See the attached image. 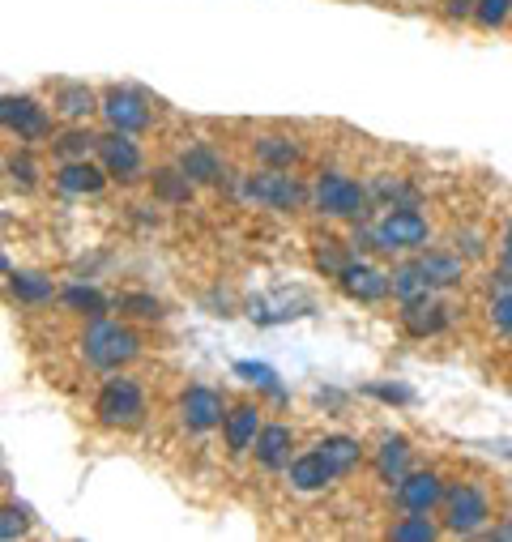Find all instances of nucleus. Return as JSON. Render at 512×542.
<instances>
[{
  "instance_id": "nucleus-39",
  "label": "nucleus",
  "mask_w": 512,
  "mask_h": 542,
  "mask_svg": "<svg viewBox=\"0 0 512 542\" xmlns=\"http://www.w3.org/2000/svg\"><path fill=\"white\" fill-rule=\"evenodd\" d=\"M367 393H376V397H384V402H410V389H384V385H372V389H367Z\"/></svg>"
},
{
  "instance_id": "nucleus-34",
  "label": "nucleus",
  "mask_w": 512,
  "mask_h": 542,
  "mask_svg": "<svg viewBox=\"0 0 512 542\" xmlns=\"http://www.w3.org/2000/svg\"><path fill=\"white\" fill-rule=\"evenodd\" d=\"M22 534H26V517L18 513V508H5V513H0V538L13 542V538H22Z\"/></svg>"
},
{
  "instance_id": "nucleus-25",
  "label": "nucleus",
  "mask_w": 512,
  "mask_h": 542,
  "mask_svg": "<svg viewBox=\"0 0 512 542\" xmlns=\"http://www.w3.org/2000/svg\"><path fill=\"white\" fill-rule=\"evenodd\" d=\"M256 158L282 171V167L299 163V146H295V141H286V137H261V141H256Z\"/></svg>"
},
{
  "instance_id": "nucleus-42",
  "label": "nucleus",
  "mask_w": 512,
  "mask_h": 542,
  "mask_svg": "<svg viewBox=\"0 0 512 542\" xmlns=\"http://www.w3.org/2000/svg\"><path fill=\"white\" fill-rule=\"evenodd\" d=\"M508 385H512V372H508Z\"/></svg>"
},
{
  "instance_id": "nucleus-6",
  "label": "nucleus",
  "mask_w": 512,
  "mask_h": 542,
  "mask_svg": "<svg viewBox=\"0 0 512 542\" xmlns=\"http://www.w3.org/2000/svg\"><path fill=\"white\" fill-rule=\"evenodd\" d=\"M248 201H261V205H274V210H295L303 201V184L295 175H282L278 167L274 171H261V175H248L244 188H239Z\"/></svg>"
},
{
  "instance_id": "nucleus-10",
  "label": "nucleus",
  "mask_w": 512,
  "mask_h": 542,
  "mask_svg": "<svg viewBox=\"0 0 512 542\" xmlns=\"http://www.w3.org/2000/svg\"><path fill=\"white\" fill-rule=\"evenodd\" d=\"M128 137L133 133H116V129L99 137V158H103L107 175H116V180H137L141 175V150H137V141H128Z\"/></svg>"
},
{
  "instance_id": "nucleus-5",
  "label": "nucleus",
  "mask_w": 512,
  "mask_h": 542,
  "mask_svg": "<svg viewBox=\"0 0 512 542\" xmlns=\"http://www.w3.org/2000/svg\"><path fill=\"white\" fill-rule=\"evenodd\" d=\"M491 508H487V496L470 483H461L453 491H444V525L453 534H478L487 525Z\"/></svg>"
},
{
  "instance_id": "nucleus-8",
  "label": "nucleus",
  "mask_w": 512,
  "mask_h": 542,
  "mask_svg": "<svg viewBox=\"0 0 512 542\" xmlns=\"http://www.w3.org/2000/svg\"><path fill=\"white\" fill-rule=\"evenodd\" d=\"M180 419L192 427V432H210L227 419V402L222 393H214L210 385H192L184 397H180Z\"/></svg>"
},
{
  "instance_id": "nucleus-28",
  "label": "nucleus",
  "mask_w": 512,
  "mask_h": 542,
  "mask_svg": "<svg viewBox=\"0 0 512 542\" xmlns=\"http://www.w3.org/2000/svg\"><path fill=\"white\" fill-rule=\"evenodd\" d=\"M60 299L73 312H86V316H103L107 312V299L94 291V286H69V291H60Z\"/></svg>"
},
{
  "instance_id": "nucleus-31",
  "label": "nucleus",
  "mask_w": 512,
  "mask_h": 542,
  "mask_svg": "<svg viewBox=\"0 0 512 542\" xmlns=\"http://www.w3.org/2000/svg\"><path fill=\"white\" fill-rule=\"evenodd\" d=\"M508 13H512V0H478V5H474V22L483 26V30H495V26L508 22Z\"/></svg>"
},
{
  "instance_id": "nucleus-35",
  "label": "nucleus",
  "mask_w": 512,
  "mask_h": 542,
  "mask_svg": "<svg viewBox=\"0 0 512 542\" xmlns=\"http://www.w3.org/2000/svg\"><path fill=\"white\" fill-rule=\"evenodd\" d=\"M316 265H320V269H325V274H333V278H338V274H342V269L350 265V257H342V252H338V248H320V252H316Z\"/></svg>"
},
{
  "instance_id": "nucleus-21",
  "label": "nucleus",
  "mask_w": 512,
  "mask_h": 542,
  "mask_svg": "<svg viewBox=\"0 0 512 542\" xmlns=\"http://www.w3.org/2000/svg\"><path fill=\"white\" fill-rule=\"evenodd\" d=\"M94 107H99V103H94V90L86 82H64L56 90V111L64 120H82V116H90Z\"/></svg>"
},
{
  "instance_id": "nucleus-23",
  "label": "nucleus",
  "mask_w": 512,
  "mask_h": 542,
  "mask_svg": "<svg viewBox=\"0 0 512 542\" xmlns=\"http://www.w3.org/2000/svg\"><path fill=\"white\" fill-rule=\"evenodd\" d=\"M393 295L402 299V304H410V299H423V295H431V282L423 278L419 261H414V265H402V269H393Z\"/></svg>"
},
{
  "instance_id": "nucleus-29",
  "label": "nucleus",
  "mask_w": 512,
  "mask_h": 542,
  "mask_svg": "<svg viewBox=\"0 0 512 542\" xmlns=\"http://www.w3.org/2000/svg\"><path fill=\"white\" fill-rule=\"evenodd\" d=\"M90 150H99V137H94V133H82V129L64 133V137L56 141V154L64 158V163H77V158H86Z\"/></svg>"
},
{
  "instance_id": "nucleus-11",
  "label": "nucleus",
  "mask_w": 512,
  "mask_h": 542,
  "mask_svg": "<svg viewBox=\"0 0 512 542\" xmlns=\"http://www.w3.org/2000/svg\"><path fill=\"white\" fill-rule=\"evenodd\" d=\"M99 111L107 116V124L116 133H141V129H150V107L137 99V94H128V90H111L107 99L99 103Z\"/></svg>"
},
{
  "instance_id": "nucleus-26",
  "label": "nucleus",
  "mask_w": 512,
  "mask_h": 542,
  "mask_svg": "<svg viewBox=\"0 0 512 542\" xmlns=\"http://www.w3.org/2000/svg\"><path fill=\"white\" fill-rule=\"evenodd\" d=\"M154 193L163 197V201H188V197H192V180L184 175V167L154 171Z\"/></svg>"
},
{
  "instance_id": "nucleus-16",
  "label": "nucleus",
  "mask_w": 512,
  "mask_h": 542,
  "mask_svg": "<svg viewBox=\"0 0 512 542\" xmlns=\"http://www.w3.org/2000/svg\"><path fill=\"white\" fill-rule=\"evenodd\" d=\"M291 427H282V423H269L261 427V436H256V461H261L265 470H282V466H291Z\"/></svg>"
},
{
  "instance_id": "nucleus-2",
  "label": "nucleus",
  "mask_w": 512,
  "mask_h": 542,
  "mask_svg": "<svg viewBox=\"0 0 512 542\" xmlns=\"http://www.w3.org/2000/svg\"><path fill=\"white\" fill-rule=\"evenodd\" d=\"M94 414H99L103 427H137L146 419V397H141L137 380H124V376L107 380L99 397H94Z\"/></svg>"
},
{
  "instance_id": "nucleus-22",
  "label": "nucleus",
  "mask_w": 512,
  "mask_h": 542,
  "mask_svg": "<svg viewBox=\"0 0 512 542\" xmlns=\"http://www.w3.org/2000/svg\"><path fill=\"white\" fill-rule=\"evenodd\" d=\"M316 449L325 453V461H329V466L338 470V474H350V470L359 466V457H363L359 440H350V436H325V440L316 444Z\"/></svg>"
},
{
  "instance_id": "nucleus-33",
  "label": "nucleus",
  "mask_w": 512,
  "mask_h": 542,
  "mask_svg": "<svg viewBox=\"0 0 512 542\" xmlns=\"http://www.w3.org/2000/svg\"><path fill=\"white\" fill-rule=\"evenodd\" d=\"M235 372H239V376H248L252 385H261V389H269V393H278V397H282V389H278V372H274V368H265V363H235Z\"/></svg>"
},
{
  "instance_id": "nucleus-4",
  "label": "nucleus",
  "mask_w": 512,
  "mask_h": 542,
  "mask_svg": "<svg viewBox=\"0 0 512 542\" xmlns=\"http://www.w3.org/2000/svg\"><path fill=\"white\" fill-rule=\"evenodd\" d=\"M376 248L384 252H410L427 244V218L414 210V205H402V210H389L376 222Z\"/></svg>"
},
{
  "instance_id": "nucleus-36",
  "label": "nucleus",
  "mask_w": 512,
  "mask_h": 542,
  "mask_svg": "<svg viewBox=\"0 0 512 542\" xmlns=\"http://www.w3.org/2000/svg\"><path fill=\"white\" fill-rule=\"evenodd\" d=\"M491 321H495V329L500 333H512V295H500L491 304Z\"/></svg>"
},
{
  "instance_id": "nucleus-7",
  "label": "nucleus",
  "mask_w": 512,
  "mask_h": 542,
  "mask_svg": "<svg viewBox=\"0 0 512 542\" xmlns=\"http://www.w3.org/2000/svg\"><path fill=\"white\" fill-rule=\"evenodd\" d=\"M338 286L350 299H359V304H380V299L393 295V274H384V269L367 261H350L338 274Z\"/></svg>"
},
{
  "instance_id": "nucleus-37",
  "label": "nucleus",
  "mask_w": 512,
  "mask_h": 542,
  "mask_svg": "<svg viewBox=\"0 0 512 542\" xmlns=\"http://www.w3.org/2000/svg\"><path fill=\"white\" fill-rule=\"evenodd\" d=\"M9 175L22 188H35V163H30V158H9Z\"/></svg>"
},
{
  "instance_id": "nucleus-13",
  "label": "nucleus",
  "mask_w": 512,
  "mask_h": 542,
  "mask_svg": "<svg viewBox=\"0 0 512 542\" xmlns=\"http://www.w3.org/2000/svg\"><path fill=\"white\" fill-rule=\"evenodd\" d=\"M448 325V308L440 304V299H410V304H402V329L410 333V338H431V333H440Z\"/></svg>"
},
{
  "instance_id": "nucleus-3",
  "label": "nucleus",
  "mask_w": 512,
  "mask_h": 542,
  "mask_svg": "<svg viewBox=\"0 0 512 542\" xmlns=\"http://www.w3.org/2000/svg\"><path fill=\"white\" fill-rule=\"evenodd\" d=\"M312 197H316V210L333 214V218H367V210H372V193L359 188L355 180H346V175H338V171L320 175Z\"/></svg>"
},
{
  "instance_id": "nucleus-30",
  "label": "nucleus",
  "mask_w": 512,
  "mask_h": 542,
  "mask_svg": "<svg viewBox=\"0 0 512 542\" xmlns=\"http://www.w3.org/2000/svg\"><path fill=\"white\" fill-rule=\"evenodd\" d=\"M393 538L397 542H431V538H436V525L427 521V513H414L402 525H393Z\"/></svg>"
},
{
  "instance_id": "nucleus-41",
  "label": "nucleus",
  "mask_w": 512,
  "mask_h": 542,
  "mask_svg": "<svg viewBox=\"0 0 512 542\" xmlns=\"http://www.w3.org/2000/svg\"><path fill=\"white\" fill-rule=\"evenodd\" d=\"M504 257L512 261V227H508V235H504Z\"/></svg>"
},
{
  "instance_id": "nucleus-14",
  "label": "nucleus",
  "mask_w": 512,
  "mask_h": 542,
  "mask_svg": "<svg viewBox=\"0 0 512 542\" xmlns=\"http://www.w3.org/2000/svg\"><path fill=\"white\" fill-rule=\"evenodd\" d=\"M256 406H235L227 410V419H222V436H227V449L239 457V453H248L256 436H261V419H256Z\"/></svg>"
},
{
  "instance_id": "nucleus-20",
  "label": "nucleus",
  "mask_w": 512,
  "mask_h": 542,
  "mask_svg": "<svg viewBox=\"0 0 512 542\" xmlns=\"http://www.w3.org/2000/svg\"><path fill=\"white\" fill-rule=\"evenodd\" d=\"M419 269L431 286H457L461 274H466V265H461V257H453V252H423Z\"/></svg>"
},
{
  "instance_id": "nucleus-38",
  "label": "nucleus",
  "mask_w": 512,
  "mask_h": 542,
  "mask_svg": "<svg viewBox=\"0 0 512 542\" xmlns=\"http://www.w3.org/2000/svg\"><path fill=\"white\" fill-rule=\"evenodd\" d=\"M474 5L478 0H444V18L448 22H466V18H474Z\"/></svg>"
},
{
  "instance_id": "nucleus-18",
  "label": "nucleus",
  "mask_w": 512,
  "mask_h": 542,
  "mask_svg": "<svg viewBox=\"0 0 512 542\" xmlns=\"http://www.w3.org/2000/svg\"><path fill=\"white\" fill-rule=\"evenodd\" d=\"M406 466H410V440L406 436H389L380 444V453H376V474L384 478V483H402Z\"/></svg>"
},
{
  "instance_id": "nucleus-9",
  "label": "nucleus",
  "mask_w": 512,
  "mask_h": 542,
  "mask_svg": "<svg viewBox=\"0 0 512 542\" xmlns=\"http://www.w3.org/2000/svg\"><path fill=\"white\" fill-rule=\"evenodd\" d=\"M0 116H5V124L22 141H43L47 129H52V124H47V111L35 99H18V94H5V99H0Z\"/></svg>"
},
{
  "instance_id": "nucleus-40",
  "label": "nucleus",
  "mask_w": 512,
  "mask_h": 542,
  "mask_svg": "<svg viewBox=\"0 0 512 542\" xmlns=\"http://www.w3.org/2000/svg\"><path fill=\"white\" fill-rule=\"evenodd\" d=\"M491 538H500V542H512V513L500 521V525H495V530H491Z\"/></svg>"
},
{
  "instance_id": "nucleus-24",
  "label": "nucleus",
  "mask_w": 512,
  "mask_h": 542,
  "mask_svg": "<svg viewBox=\"0 0 512 542\" xmlns=\"http://www.w3.org/2000/svg\"><path fill=\"white\" fill-rule=\"evenodd\" d=\"M9 291L22 304H47L56 295V286H52V278H39V274H9Z\"/></svg>"
},
{
  "instance_id": "nucleus-32",
  "label": "nucleus",
  "mask_w": 512,
  "mask_h": 542,
  "mask_svg": "<svg viewBox=\"0 0 512 542\" xmlns=\"http://www.w3.org/2000/svg\"><path fill=\"white\" fill-rule=\"evenodd\" d=\"M120 312L137 316V321H158V316H163V304H158V299H150V295H124V299H120Z\"/></svg>"
},
{
  "instance_id": "nucleus-15",
  "label": "nucleus",
  "mask_w": 512,
  "mask_h": 542,
  "mask_svg": "<svg viewBox=\"0 0 512 542\" xmlns=\"http://www.w3.org/2000/svg\"><path fill=\"white\" fill-rule=\"evenodd\" d=\"M56 184H60V193L90 197V193H99V188L107 184V167H94V163H86V158H77V163H64L56 171Z\"/></svg>"
},
{
  "instance_id": "nucleus-19",
  "label": "nucleus",
  "mask_w": 512,
  "mask_h": 542,
  "mask_svg": "<svg viewBox=\"0 0 512 542\" xmlns=\"http://www.w3.org/2000/svg\"><path fill=\"white\" fill-rule=\"evenodd\" d=\"M180 167L192 184H218L222 180V158L210 146H192L180 154Z\"/></svg>"
},
{
  "instance_id": "nucleus-27",
  "label": "nucleus",
  "mask_w": 512,
  "mask_h": 542,
  "mask_svg": "<svg viewBox=\"0 0 512 542\" xmlns=\"http://www.w3.org/2000/svg\"><path fill=\"white\" fill-rule=\"evenodd\" d=\"M367 193H372V201H393V210H402V205H414V201H419V193H414L410 184L389 180V175H380V180L367 188Z\"/></svg>"
},
{
  "instance_id": "nucleus-1",
  "label": "nucleus",
  "mask_w": 512,
  "mask_h": 542,
  "mask_svg": "<svg viewBox=\"0 0 512 542\" xmlns=\"http://www.w3.org/2000/svg\"><path fill=\"white\" fill-rule=\"evenodd\" d=\"M82 350H86V363H94V368H120V363L128 359H137V333L133 329H124L116 321H103V316H94V325L86 329V338H82Z\"/></svg>"
},
{
  "instance_id": "nucleus-17",
  "label": "nucleus",
  "mask_w": 512,
  "mask_h": 542,
  "mask_svg": "<svg viewBox=\"0 0 512 542\" xmlns=\"http://www.w3.org/2000/svg\"><path fill=\"white\" fill-rule=\"evenodd\" d=\"M333 478H338V470L325 461V453H303V457H295L291 461V487L295 491H325Z\"/></svg>"
},
{
  "instance_id": "nucleus-12",
  "label": "nucleus",
  "mask_w": 512,
  "mask_h": 542,
  "mask_svg": "<svg viewBox=\"0 0 512 542\" xmlns=\"http://www.w3.org/2000/svg\"><path fill=\"white\" fill-rule=\"evenodd\" d=\"M440 500H444V487H440V478L431 470L406 474L402 483H397V504H402L406 513H431Z\"/></svg>"
}]
</instances>
